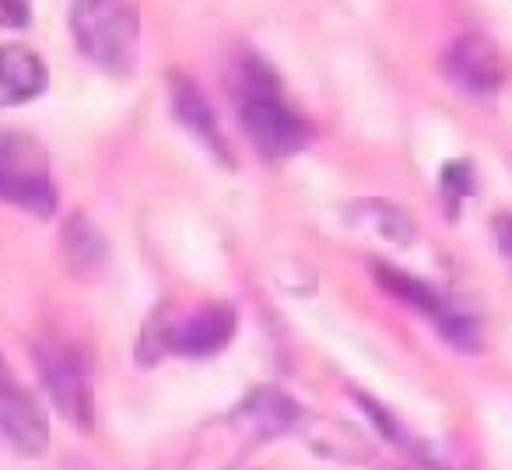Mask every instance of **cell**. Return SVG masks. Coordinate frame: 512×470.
Masks as SVG:
<instances>
[{"label": "cell", "mask_w": 512, "mask_h": 470, "mask_svg": "<svg viewBox=\"0 0 512 470\" xmlns=\"http://www.w3.org/2000/svg\"><path fill=\"white\" fill-rule=\"evenodd\" d=\"M232 92L242 130L264 158L281 162V158L299 155L313 144V123L302 113H295L292 102L281 92L274 67L256 57L253 50L239 53V60H235Z\"/></svg>", "instance_id": "1"}, {"label": "cell", "mask_w": 512, "mask_h": 470, "mask_svg": "<svg viewBox=\"0 0 512 470\" xmlns=\"http://www.w3.org/2000/svg\"><path fill=\"white\" fill-rule=\"evenodd\" d=\"M71 32L78 53L109 74H130L141 43L137 0H74Z\"/></svg>", "instance_id": "2"}, {"label": "cell", "mask_w": 512, "mask_h": 470, "mask_svg": "<svg viewBox=\"0 0 512 470\" xmlns=\"http://www.w3.org/2000/svg\"><path fill=\"white\" fill-rule=\"evenodd\" d=\"M0 200L32 211L36 218H50L57 211L46 148L22 130H0Z\"/></svg>", "instance_id": "3"}, {"label": "cell", "mask_w": 512, "mask_h": 470, "mask_svg": "<svg viewBox=\"0 0 512 470\" xmlns=\"http://www.w3.org/2000/svg\"><path fill=\"white\" fill-rule=\"evenodd\" d=\"M36 365L60 418L67 425L92 432L95 390H92V365H88V358L74 344L53 341L50 337V341H36Z\"/></svg>", "instance_id": "4"}, {"label": "cell", "mask_w": 512, "mask_h": 470, "mask_svg": "<svg viewBox=\"0 0 512 470\" xmlns=\"http://www.w3.org/2000/svg\"><path fill=\"white\" fill-rule=\"evenodd\" d=\"M372 274H376V281L383 285V292H390L393 299H400L407 309L425 316L453 348H460V351L481 348V330H477V323L470 320L456 302H449L439 288H432L428 281L414 278V274H407V271H397V267L383 264V260L372 264Z\"/></svg>", "instance_id": "5"}, {"label": "cell", "mask_w": 512, "mask_h": 470, "mask_svg": "<svg viewBox=\"0 0 512 470\" xmlns=\"http://www.w3.org/2000/svg\"><path fill=\"white\" fill-rule=\"evenodd\" d=\"M442 74L453 88H460L470 99H488L502 88L505 81V60L498 53L495 39L484 32H463L446 46L439 60Z\"/></svg>", "instance_id": "6"}, {"label": "cell", "mask_w": 512, "mask_h": 470, "mask_svg": "<svg viewBox=\"0 0 512 470\" xmlns=\"http://www.w3.org/2000/svg\"><path fill=\"white\" fill-rule=\"evenodd\" d=\"M235 330H239L235 306H228V302H207L197 313L183 316L176 323H165L158 330V348L186 358H211L221 348H228Z\"/></svg>", "instance_id": "7"}, {"label": "cell", "mask_w": 512, "mask_h": 470, "mask_svg": "<svg viewBox=\"0 0 512 470\" xmlns=\"http://www.w3.org/2000/svg\"><path fill=\"white\" fill-rule=\"evenodd\" d=\"M0 435L25 456H43L50 446V421L0 355Z\"/></svg>", "instance_id": "8"}, {"label": "cell", "mask_w": 512, "mask_h": 470, "mask_svg": "<svg viewBox=\"0 0 512 470\" xmlns=\"http://www.w3.org/2000/svg\"><path fill=\"white\" fill-rule=\"evenodd\" d=\"M299 418L302 407L278 386H256L232 411V425L242 432V439H271V435L295 428Z\"/></svg>", "instance_id": "9"}, {"label": "cell", "mask_w": 512, "mask_h": 470, "mask_svg": "<svg viewBox=\"0 0 512 470\" xmlns=\"http://www.w3.org/2000/svg\"><path fill=\"white\" fill-rule=\"evenodd\" d=\"M169 95H172V113H176V120L183 123V127L190 130V134L197 137V141L204 144V148L211 151L221 165L232 169L235 155H232V148H228L225 137H221L218 120H214V109H211V102H207V95L200 92L197 81L186 78V74H176V78H172Z\"/></svg>", "instance_id": "10"}, {"label": "cell", "mask_w": 512, "mask_h": 470, "mask_svg": "<svg viewBox=\"0 0 512 470\" xmlns=\"http://www.w3.org/2000/svg\"><path fill=\"white\" fill-rule=\"evenodd\" d=\"M50 85L43 57L22 43L0 46V106H25Z\"/></svg>", "instance_id": "11"}, {"label": "cell", "mask_w": 512, "mask_h": 470, "mask_svg": "<svg viewBox=\"0 0 512 470\" xmlns=\"http://www.w3.org/2000/svg\"><path fill=\"white\" fill-rule=\"evenodd\" d=\"M60 260H64L74 278H95V274H102V267L109 260V243L106 235L92 225V218L71 214L64 221V228H60Z\"/></svg>", "instance_id": "12"}, {"label": "cell", "mask_w": 512, "mask_h": 470, "mask_svg": "<svg viewBox=\"0 0 512 470\" xmlns=\"http://www.w3.org/2000/svg\"><path fill=\"white\" fill-rule=\"evenodd\" d=\"M351 214V225H362V228H372L379 232L383 239L397 246H407L414 243V221L404 207L390 204V200H358V204L348 207Z\"/></svg>", "instance_id": "13"}, {"label": "cell", "mask_w": 512, "mask_h": 470, "mask_svg": "<svg viewBox=\"0 0 512 470\" xmlns=\"http://www.w3.org/2000/svg\"><path fill=\"white\" fill-rule=\"evenodd\" d=\"M470 190H474V172H470V165L449 162L446 169H442V197L456 207L463 197H470Z\"/></svg>", "instance_id": "14"}, {"label": "cell", "mask_w": 512, "mask_h": 470, "mask_svg": "<svg viewBox=\"0 0 512 470\" xmlns=\"http://www.w3.org/2000/svg\"><path fill=\"white\" fill-rule=\"evenodd\" d=\"M355 400L365 407V411H369V418L376 421V425H379V432H383L386 439H393V442H397V446H404V442H400V439H404V435H400V425H397V421H393V414L386 411V407H379L376 400H372V397H365V393H355Z\"/></svg>", "instance_id": "15"}, {"label": "cell", "mask_w": 512, "mask_h": 470, "mask_svg": "<svg viewBox=\"0 0 512 470\" xmlns=\"http://www.w3.org/2000/svg\"><path fill=\"white\" fill-rule=\"evenodd\" d=\"M495 243L502 250V257L512 264V214H498L495 218Z\"/></svg>", "instance_id": "16"}]
</instances>
